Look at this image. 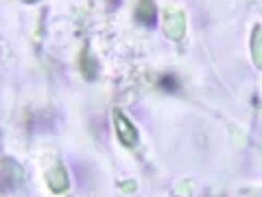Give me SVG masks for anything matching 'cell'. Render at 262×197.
Segmentation results:
<instances>
[{
    "label": "cell",
    "instance_id": "7a4b0ae2",
    "mask_svg": "<svg viewBox=\"0 0 262 197\" xmlns=\"http://www.w3.org/2000/svg\"><path fill=\"white\" fill-rule=\"evenodd\" d=\"M155 18H158V11H155L153 3L151 0H142V3L138 5V20L151 27V24L155 22Z\"/></svg>",
    "mask_w": 262,
    "mask_h": 197
},
{
    "label": "cell",
    "instance_id": "3957f363",
    "mask_svg": "<svg viewBox=\"0 0 262 197\" xmlns=\"http://www.w3.org/2000/svg\"><path fill=\"white\" fill-rule=\"evenodd\" d=\"M160 86H162V88H168V90H175V88H177V79H173V77H164V79L160 81Z\"/></svg>",
    "mask_w": 262,
    "mask_h": 197
},
{
    "label": "cell",
    "instance_id": "6da1fadb",
    "mask_svg": "<svg viewBox=\"0 0 262 197\" xmlns=\"http://www.w3.org/2000/svg\"><path fill=\"white\" fill-rule=\"evenodd\" d=\"M116 129H118V136H120L122 145H127V147L136 145V141H138L136 129H134V125H131V123L125 119V114H120V112H116Z\"/></svg>",
    "mask_w": 262,
    "mask_h": 197
}]
</instances>
